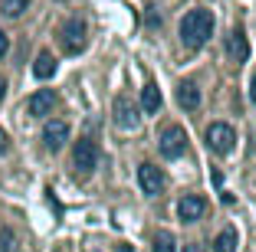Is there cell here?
Here are the masks:
<instances>
[{
    "label": "cell",
    "mask_w": 256,
    "mask_h": 252,
    "mask_svg": "<svg viewBox=\"0 0 256 252\" xmlns=\"http://www.w3.org/2000/svg\"><path fill=\"white\" fill-rule=\"evenodd\" d=\"M4 95H7V82L0 79V102H4Z\"/></svg>",
    "instance_id": "22"
},
{
    "label": "cell",
    "mask_w": 256,
    "mask_h": 252,
    "mask_svg": "<svg viewBox=\"0 0 256 252\" xmlns=\"http://www.w3.org/2000/svg\"><path fill=\"white\" fill-rule=\"evenodd\" d=\"M115 252H135V249H132L128 243H118V249H115Z\"/></svg>",
    "instance_id": "21"
},
{
    "label": "cell",
    "mask_w": 256,
    "mask_h": 252,
    "mask_svg": "<svg viewBox=\"0 0 256 252\" xmlns=\"http://www.w3.org/2000/svg\"><path fill=\"white\" fill-rule=\"evenodd\" d=\"M158 148H161V154L171 157V161H174V157H181L184 151H188V131H184V128H178V125L164 128V131H161Z\"/></svg>",
    "instance_id": "4"
},
{
    "label": "cell",
    "mask_w": 256,
    "mask_h": 252,
    "mask_svg": "<svg viewBox=\"0 0 256 252\" xmlns=\"http://www.w3.org/2000/svg\"><path fill=\"white\" fill-rule=\"evenodd\" d=\"M184 252H200V246H197V243H190V246H184Z\"/></svg>",
    "instance_id": "23"
},
{
    "label": "cell",
    "mask_w": 256,
    "mask_h": 252,
    "mask_svg": "<svg viewBox=\"0 0 256 252\" xmlns=\"http://www.w3.org/2000/svg\"><path fill=\"white\" fill-rule=\"evenodd\" d=\"M60 43H62V49H66L69 56H79V52L86 49V43H89V30H86V23H82V20H69V23H62Z\"/></svg>",
    "instance_id": "2"
},
{
    "label": "cell",
    "mask_w": 256,
    "mask_h": 252,
    "mask_svg": "<svg viewBox=\"0 0 256 252\" xmlns=\"http://www.w3.org/2000/svg\"><path fill=\"white\" fill-rule=\"evenodd\" d=\"M154 252H174V236L171 233H154Z\"/></svg>",
    "instance_id": "17"
},
{
    "label": "cell",
    "mask_w": 256,
    "mask_h": 252,
    "mask_svg": "<svg viewBox=\"0 0 256 252\" xmlns=\"http://www.w3.org/2000/svg\"><path fill=\"white\" fill-rule=\"evenodd\" d=\"M66 141H69V125H66V121H60V118L46 121V128H43V144H46V148L60 151Z\"/></svg>",
    "instance_id": "9"
},
{
    "label": "cell",
    "mask_w": 256,
    "mask_h": 252,
    "mask_svg": "<svg viewBox=\"0 0 256 252\" xmlns=\"http://www.w3.org/2000/svg\"><path fill=\"white\" fill-rule=\"evenodd\" d=\"M210 36H214V13H210V10L197 7V10H190V13H184V20H181V39H184L188 49H200Z\"/></svg>",
    "instance_id": "1"
},
{
    "label": "cell",
    "mask_w": 256,
    "mask_h": 252,
    "mask_svg": "<svg viewBox=\"0 0 256 252\" xmlns=\"http://www.w3.org/2000/svg\"><path fill=\"white\" fill-rule=\"evenodd\" d=\"M53 108H56V92L53 89H40L36 95H30V102H26V111H30L33 118H46Z\"/></svg>",
    "instance_id": "10"
},
{
    "label": "cell",
    "mask_w": 256,
    "mask_h": 252,
    "mask_svg": "<svg viewBox=\"0 0 256 252\" xmlns=\"http://www.w3.org/2000/svg\"><path fill=\"white\" fill-rule=\"evenodd\" d=\"M226 56L234 62H246L250 59V39L243 30H234L230 36H226Z\"/></svg>",
    "instance_id": "11"
},
{
    "label": "cell",
    "mask_w": 256,
    "mask_h": 252,
    "mask_svg": "<svg viewBox=\"0 0 256 252\" xmlns=\"http://www.w3.org/2000/svg\"><path fill=\"white\" fill-rule=\"evenodd\" d=\"M0 151H7V131H0Z\"/></svg>",
    "instance_id": "20"
},
{
    "label": "cell",
    "mask_w": 256,
    "mask_h": 252,
    "mask_svg": "<svg viewBox=\"0 0 256 252\" xmlns=\"http://www.w3.org/2000/svg\"><path fill=\"white\" fill-rule=\"evenodd\" d=\"M112 111H115V125L118 128H138L142 125V108H138V102H132L128 95L115 98Z\"/></svg>",
    "instance_id": "6"
},
{
    "label": "cell",
    "mask_w": 256,
    "mask_h": 252,
    "mask_svg": "<svg viewBox=\"0 0 256 252\" xmlns=\"http://www.w3.org/2000/svg\"><path fill=\"white\" fill-rule=\"evenodd\" d=\"M207 144H210V151H217V154H230V151L236 148V131L230 125H224V121H217V125L207 128Z\"/></svg>",
    "instance_id": "5"
},
{
    "label": "cell",
    "mask_w": 256,
    "mask_h": 252,
    "mask_svg": "<svg viewBox=\"0 0 256 252\" xmlns=\"http://www.w3.org/2000/svg\"><path fill=\"white\" fill-rule=\"evenodd\" d=\"M72 164H76V171H79V174H92V171H96V164H98V144H96L92 134H86V138L76 141Z\"/></svg>",
    "instance_id": "3"
},
{
    "label": "cell",
    "mask_w": 256,
    "mask_h": 252,
    "mask_svg": "<svg viewBox=\"0 0 256 252\" xmlns=\"http://www.w3.org/2000/svg\"><path fill=\"white\" fill-rule=\"evenodd\" d=\"M250 98L256 102V75H253V85H250Z\"/></svg>",
    "instance_id": "24"
},
{
    "label": "cell",
    "mask_w": 256,
    "mask_h": 252,
    "mask_svg": "<svg viewBox=\"0 0 256 252\" xmlns=\"http://www.w3.org/2000/svg\"><path fill=\"white\" fill-rule=\"evenodd\" d=\"M138 184H142V190L148 193V197H158V193L164 190V174H161V167H154V164H142V167H138Z\"/></svg>",
    "instance_id": "7"
},
{
    "label": "cell",
    "mask_w": 256,
    "mask_h": 252,
    "mask_svg": "<svg viewBox=\"0 0 256 252\" xmlns=\"http://www.w3.org/2000/svg\"><path fill=\"white\" fill-rule=\"evenodd\" d=\"M138 108H142V115L144 111H158L161 108V92H158V85H154V82H148V85H144L142 89V105H138Z\"/></svg>",
    "instance_id": "13"
},
{
    "label": "cell",
    "mask_w": 256,
    "mask_h": 252,
    "mask_svg": "<svg viewBox=\"0 0 256 252\" xmlns=\"http://www.w3.org/2000/svg\"><path fill=\"white\" fill-rule=\"evenodd\" d=\"M7 52H10V36H7L4 30H0V59H4Z\"/></svg>",
    "instance_id": "19"
},
{
    "label": "cell",
    "mask_w": 256,
    "mask_h": 252,
    "mask_svg": "<svg viewBox=\"0 0 256 252\" xmlns=\"http://www.w3.org/2000/svg\"><path fill=\"white\" fill-rule=\"evenodd\" d=\"M204 213H207V200H204L200 193H188V197H181V203H178V216H181V223H197Z\"/></svg>",
    "instance_id": "8"
},
{
    "label": "cell",
    "mask_w": 256,
    "mask_h": 252,
    "mask_svg": "<svg viewBox=\"0 0 256 252\" xmlns=\"http://www.w3.org/2000/svg\"><path fill=\"white\" fill-rule=\"evenodd\" d=\"M26 7H30V0H0V13L4 16H20Z\"/></svg>",
    "instance_id": "16"
},
{
    "label": "cell",
    "mask_w": 256,
    "mask_h": 252,
    "mask_svg": "<svg viewBox=\"0 0 256 252\" xmlns=\"http://www.w3.org/2000/svg\"><path fill=\"white\" fill-rule=\"evenodd\" d=\"M33 75H36V79H53V75H56V59H53V52H40L36 62H33Z\"/></svg>",
    "instance_id": "14"
},
{
    "label": "cell",
    "mask_w": 256,
    "mask_h": 252,
    "mask_svg": "<svg viewBox=\"0 0 256 252\" xmlns=\"http://www.w3.org/2000/svg\"><path fill=\"white\" fill-rule=\"evenodd\" d=\"M214 252H236V230L226 226L217 239H214Z\"/></svg>",
    "instance_id": "15"
},
{
    "label": "cell",
    "mask_w": 256,
    "mask_h": 252,
    "mask_svg": "<svg viewBox=\"0 0 256 252\" xmlns=\"http://www.w3.org/2000/svg\"><path fill=\"white\" fill-rule=\"evenodd\" d=\"M14 249H16L14 230H4V233H0V252H14Z\"/></svg>",
    "instance_id": "18"
},
{
    "label": "cell",
    "mask_w": 256,
    "mask_h": 252,
    "mask_svg": "<svg viewBox=\"0 0 256 252\" xmlns=\"http://www.w3.org/2000/svg\"><path fill=\"white\" fill-rule=\"evenodd\" d=\"M178 102H181L184 111H197V105H200V89H197L194 82H181V85H178Z\"/></svg>",
    "instance_id": "12"
}]
</instances>
